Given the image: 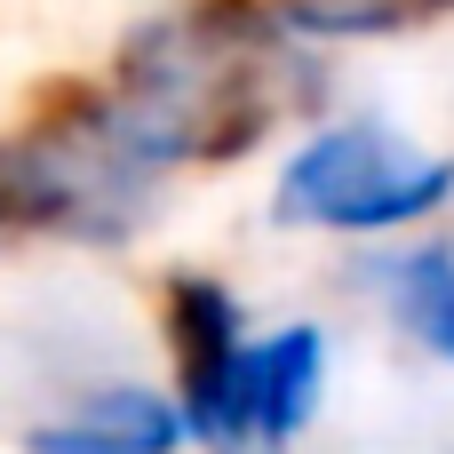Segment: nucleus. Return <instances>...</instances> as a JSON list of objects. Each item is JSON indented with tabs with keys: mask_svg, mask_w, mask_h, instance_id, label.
I'll list each match as a JSON object with an SVG mask.
<instances>
[{
	"mask_svg": "<svg viewBox=\"0 0 454 454\" xmlns=\"http://www.w3.org/2000/svg\"><path fill=\"white\" fill-rule=\"evenodd\" d=\"M454 160H423L399 144V128L343 120L303 136V152L279 168L271 215L279 223H319V231H399L447 207Z\"/></svg>",
	"mask_w": 454,
	"mask_h": 454,
	"instance_id": "f257e3e1",
	"label": "nucleus"
},
{
	"mask_svg": "<svg viewBox=\"0 0 454 454\" xmlns=\"http://www.w3.org/2000/svg\"><path fill=\"white\" fill-rule=\"evenodd\" d=\"M184 415L192 439L215 454H287L303 439V423L319 415L327 391V335L311 319H287L255 343H239L223 367L184 375Z\"/></svg>",
	"mask_w": 454,
	"mask_h": 454,
	"instance_id": "f03ea898",
	"label": "nucleus"
},
{
	"mask_svg": "<svg viewBox=\"0 0 454 454\" xmlns=\"http://www.w3.org/2000/svg\"><path fill=\"white\" fill-rule=\"evenodd\" d=\"M192 439L184 399L152 383H96L72 415L24 431V454H176Z\"/></svg>",
	"mask_w": 454,
	"mask_h": 454,
	"instance_id": "7ed1b4c3",
	"label": "nucleus"
},
{
	"mask_svg": "<svg viewBox=\"0 0 454 454\" xmlns=\"http://www.w3.org/2000/svg\"><path fill=\"white\" fill-rule=\"evenodd\" d=\"M383 295L399 311V327L454 367V247H415V255H383Z\"/></svg>",
	"mask_w": 454,
	"mask_h": 454,
	"instance_id": "20e7f679",
	"label": "nucleus"
},
{
	"mask_svg": "<svg viewBox=\"0 0 454 454\" xmlns=\"http://www.w3.org/2000/svg\"><path fill=\"white\" fill-rule=\"evenodd\" d=\"M287 40H375L415 16V0H271Z\"/></svg>",
	"mask_w": 454,
	"mask_h": 454,
	"instance_id": "39448f33",
	"label": "nucleus"
},
{
	"mask_svg": "<svg viewBox=\"0 0 454 454\" xmlns=\"http://www.w3.org/2000/svg\"><path fill=\"white\" fill-rule=\"evenodd\" d=\"M415 8H454V0H415Z\"/></svg>",
	"mask_w": 454,
	"mask_h": 454,
	"instance_id": "423d86ee",
	"label": "nucleus"
}]
</instances>
